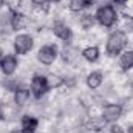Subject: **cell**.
<instances>
[{
	"label": "cell",
	"instance_id": "cell-25",
	"mask_svg": "<svg viewBox=\"0 0 133 133\" xmlns=\"http://www.w3.org/2000/svg\"><path fill=\"white\" fill-rule=\"evenodd\" d=\"M51 2H54V3H59V2H62V0H51Z\"/></svg>",
	"mask_w": 133,
	"mask_h": 133
},
{
	"label": "cell",
	"instance_id": "cell-10",
	"mask_svg": "<svg viewBox=\"0 0 133 133\" xmlns=\"http://www.w3.org/2000/svg\"><path fill=\"white\" fill-rule=\"evenodd\" d=\"M31 90H28V88H25V87H19L14 93H12V101H14V105H16V108L19 110V108H23V107H26L28 104H30V101H31Z\"/></svg>",
	"mask_w": 133,
	"mask_h": 133
},
{
	"label": "cell",
	"instance_id": "cell-8",
	"mask_svg": "<svg viewBox=\"0 0 133 133\" xmlns=\"http://www.w3.org/2000/svg\"><path fill=\"white\" fill-rule=\"evenodd\" d=\"M30 25V16L17 11V9H12L11 8V19H9V28L14 30V31H19V30H23Z\"/></svg>",
	"mask_w": 133,
	"mask_h": 133
},
{
	"label": "cell",
	"instance_id": "cell-22",
	"mask_svg": "<svg viewBox=\"0 0 133 133\" xmlns=\"http://www.w3.org/2000/svg\"><path fill=\"white\" fill-rule=\"evenodd\" d=\"M9 133H25L23 130H12V132H9Z\"/></svg>",
	"mask_w": 133,
	"mask_h": 133
},
{
	"label": "cell",
	"instance_id": "cell-13",
	"mask_svg": "<svg viewBox=\"0 0 133 133\" xmlns=\"http://www.w3.org/2000/svg\"><path fill=\"white\" fill-rule=\"evenodd\" d=\"M82 57H84V61H87L88 64L98 62L99 57H101L99 48H98L96 45H88V46H85V48L82 50Z\"/></svg>",
	"mask_w": 133,
	"mask_h": 133
},
{
	"label": "cell",
	"instance_id": "cell-7",
	"mask_svg": "<svg viewBox=\"0 0 133 133\" xmlns=\"http://www.w3.org/2000/svg\"><path fill=\"white\" fill-rule=\"evenodd\" d=\"M51 33L54 34V37H57L65 43H70L73 40V30L64 20H54L51 23Z\"/></svg>",
	"mask_w": 133,
	"mask_h": 133
},
{
	"label": "cell",
	"instance_id": "cell-17",
	"mask_svg": "<svg viewBox=\"0 0 133 133\" xmlns=\"http://www.w3.org/2000/svg\"><path fill=\"white\" fill-rule=\"evenodd\" d=\"M110 5H111V8L115 9L116 14H125L129 11L130 0H110Z\"/></svg>",
	"mask_w": 133,
	"mask_h": 133
},
{
	"label": "cell",
	"instance_id": "cell-23",
	"mask_svg": "<svg viewBox=\"0 0 133 133\" xmlns=\"http://www.w3.org/2000/svg\"><path fill=\"white\" fill-rule=\"evenodd\" d=\"M2 57H3V50H2V46H0V61H2Z\"/></svg>",
	"mask_w": 133,
	"mask_h": 133
},
{
	"label": "cell",
	"instance_id": "cell-19",
	"mask_svg": "<svg viewBox=\"0 0 133 133\" xmlns=\"http://www.w3.org/2000/svg\"><path fill=\"white\" fill-rule=\"evenodd\" d=\"M110 133H125V130H124V127H121V125H118V124L115 122V124H111V127H110Z\"/></svg>",
	"mask_w": 133,
	"mask_h": 133
},
{
	"label": "cell",
	"instance_id": "cell-18",
	"mask_svg": "<svg viewBox=\"0 0 133 133\" xmlns=\"http://www.w3.org/2000/svg\"><path fill=\"white\" fill-rule=\"evenodd\" d=\"M31 2H33L34 9H37V11H46L51 0H31Z\"/></svg>",
	"mask_w": 133,
	"mask_h": 133
},
{
	"label": "cell",
	"instance_id": "cell-16",
	"mask_svg": "<svg viewBox=\"0 0 133 133\" xmlns=\"http://www.w3.org/2000/svg\"><path fill=\"white\" fill-rule=\"evenodd\" d=\"M88 6H91V0H70L68 2V9L71 12H82Z\"/></svg>",
	"mask_w": 133,
	"mask_h": 133
},
{
	"label": "cell",
	"instance_id": "cell-20",
	"mask_svg": "<svg viewBox=\"0 0 133 133\" xmlns=\"http://www.w3.org/2000/svg\"><path fill=\"white\" fill-rule=\"evenodd\" d=\"M6 119V115H5V108H3V104H0V122Z\"/></svg>",
	"mask_w": 133,
	"mask_h": 133
},
{
	"label": "cell",
	"instance_id": "cell-3",
	"mask_svg": "<svg viewBox=\"0 0 133 133\" xmlns=\"http://www.w3.org/2000/svg\"><path fill=\"white\" fill-rule=\"evenodd\" d=\"M57 56H59V48L54 43H45L37 50V61H39L40 65L45 66L53 65L56 62Z\"/></svg>",
	"mask_w": 133,
	"mask_h": 133
},
{
	"label": "cell",
	"instance_id": "cell-1",
	"mask_svg": "<svg viewBox=\"0 0 133 133\" xmlns=\"http://www.w3.org/2000/svg\"><path fill=\"white\" fill-rule=\"evenodd\" d=\"M129 43V36L124 30H116L108 34L105 42V53L108 57L121 56L122 51H125V46Z\"/></svg>",
	"mask_w": 133,
	"mask_h": 133
},
{
	"label": "cell",
	"instance_id": "cell-15",
	"mask_svg": "<svg viewBox=\"0 0 133 133\" xmlns=\"http://www.w3.org/2000/svg\"><path fill=\"white\" fill-rule=\"evenodd\" d=\"M77 23H79V26L82 28V30H85V31H90L98 22H96V17H95V14H82L81 17H79V20H77Z\"/></svg>",
	"mask_w": 133,
	"mask_h": 133
},
{
	"label": "cell",
	"instance_id": "cell-14",
	"mask_svg": "<svg viewBox=\"0 0 133 133\" xmlns=\"http://www.w3.org/2000/svg\"><path fill=\"white\" fill-rule=\"evenodd\" d=\"M20 125H22V130L36 132V129L39 127V119L34 115H23L20 118Z\"/></svg>",
	"mask_w": 133,
	"mask_h": 133
},
{
	"label": "cell",
	"instance_id": "cell-9",
	"mask_svg": "<svg viewBox=\"0 0 133 133\" xmlns=\"http://www.w3.org/2000/svg\"><path fill=\"white\" fill-rule=\"evenodd\" d=\"M19 70V59L14 54H5L0 61V71L3 76H12Z\"/></svg>",
	"mask_w": 133,
	"mask_h": 133
},
{
	"label": "cell",
	"instance_id": "cell-21",
	"mask_svg": "<svg viewBox=\"0 0 133 133\" xmlns=\"http://www.w3.org/2000/svg\"><path fill=\"white\" fill-rule=\"evenodd\" d=\"M125 133H133V124L129 125V129H125Z\"/></svg>",
	"mask_w": 133,
	"mask_h": 133
},
{
	"label": "cell",
	"instance_id": "cell-2",
	"mask_svg": "<svg viewBox=\"0 0 133 133\" xmlns=\"http://www.w3.org/2000/svg\"><path fill=\"white\" fill-rule=\"evenodd\" d=\"M95 17H96V22L99 23L102 28H111L118 22V14L115 12V9L111 8L110 3L101 5L99 8L96 9Z\"/></svg>",
	"mask_w": 133,
	"mask_h": 133
},
{
	"label": "cell",
	"instance_id": "cell-5",
	"mask_svg": "<svg viewBox=\"0 0 133 133\" xmlns=\"http://www.w3.org/2000/svg\"><path fill=\"white\" fill-rule=\"evenodd\" d=\"M30 90H31V95H33L34 99H42L48 91H50V85H48V79L46 76L43 74H34L31 77V82H30Z\"/></svg>",
	"mask_w": 133,
	"mask_h": 133
},
{
	"label": "cell",
	"instance_id": "cell-4",
	"mask_svg": "<svg viewBox=\"0 0 133 133\" xmlns=\"http://www.w3.org/2000/svg\"><path fill=\"white\" fill-rule=\"evenodd\" d=\"M12 48L17 56H26L34 48V37L26 33L17 34L12 40Z\"/></svg>",
	"mask_w": 133,
	"mask_h": 133
},
{
	"label": "cell",
	"instance_id": "cell-11",
	"mask_svg": "<svg viewBox=\"0 0 133 133\" xmlns=\"http://www.w3.org/2000/svg\"><path fill=\"white\" fill-rule=\"evenodd\" d=\"M85 84L90 90H98L104 84V74L101 71H90L85 77Z\"/></svg>",
	"mask_w": 133,
	"mask_h": 133
},
{
	"label": "cell",
	"instance_id": "cell-24",
	"mask_svg": "<svg viewBox=\"0 0 133 133\" xmlns=\"http://www.w3.org/2000/svg\"><path fill=\"white\" fill-rule=\"evenodd\" d=\"M5 2H6V0H0V8H2V6L5 5Z\"/></svg>",
	"mask_w": 133,
	"mask_h": 133
},
{
	"label": "cell",
	"instance_id": "cell-6",
	"mask_svg": "<svg viewBox=\"0 0 133 133\" xmlns=\"http://www.w3.org/2000/svg\"><path fill=\"white\" fill-rule=\"evenodd\" d=\"M122 113H124V107L121 104H116V102H108L102 107L101 110V118L107 122V124H115L118 122L121 118H122Z\"/></svg>",
	"mask_w": 133,
	"mask_h": 133
},
{
	"label": "cell",
	"instance_id": "cell-12",
	"mask_svg": "<svg viewBox=\"0 0 133 133\" xmlns=\"http://www.w3.org/2000/svg\"><path fill=\"white\" fill-rule=\"evenodd\" d=\"M119 68L121 71L127 73L133 70V50H125L119 56Z\"/></svg>",
	"mask_w": 133,
	"mask_h": 133
}]
</instances>
